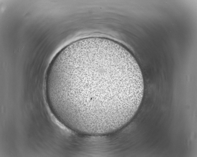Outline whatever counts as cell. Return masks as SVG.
Here are the masks:
<instances>
[{"label":"cell","mask_w":197,"mask_h":157,"mask_svg":"<svg viewBox=\"0 0 197 157\" xmlns=\"http://www.w3.org/2000/svg\"><path fill=\"white\" fill-rule=\"evenodd\" d=\"M45 84L58 117L76 132L99 136L117 131L136 114L143 77L131 53L109 39L71 44L55 56Z\"/></svg>","instance_id":"cell-1"}]
</instances>
